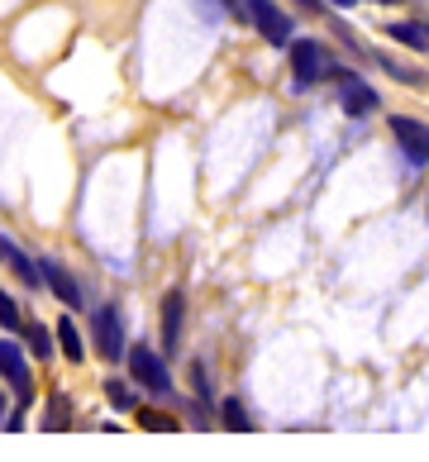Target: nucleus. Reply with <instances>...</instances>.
Wrapping results in <instances>:
<instances>
[{"label":"nucleus","instance_id":"f257e3e1","mask_svg":"<svg viewBox=\"0 0 429 462\" xmlns=\"http://www.w3.org/2000/svg\"><path fill=\"white\" fill-rule=\"evenodd\" d=\"M291 77H296V87L305 91V87H320V81L339 77V62H334V53L324 43L296 39V43H291Z\"/></svg>","mask_w":429,"mask_h":462},{"label":"nucleus","instance_id":"f03ea898","mask_svg":"<svg viewBox=\"0 0 429 462\" xmlns=\"http://www.w3.org/2000/svg\"><path fill=\"white\" fill-rule=\"evenodd\" d=\"M91 344L100 353V363H125V319H119L115 305H96L91 315Z\"/></svg>","mask_w":429,"mask_h":462},{"label":"nucleus","instance_id":"7ed1b4c3","mask_svg":"<svg viewBox=\"0 0 429 462\" xmlns=\"http://www.w3.org/2000/svg\"><path fill=\"white\" fill-rule=\"evenodd\" d=\"M129 372L144 391H153V396H172V372H167V357H158V348L134 344L129 348Z\"/></svg>","mask_w":429,"mask_h":462},{"label":"nucleus","instance_id":"20e7f679","mask_svg":"<svg viewBox=\"0 0 429 462\" xmlns=\"http://www.w3.org/2000/svg\"><path fill=\"white\" fill-rule=\"evenodd\" d=\"M391 139L401 143V152H406L410 167H424V162H429V125H424V119L391 115Z\"/></svg>","mask_w":429,"mask_h":462},{"label":"nucleus","instance_id":"39448f33","mask_svg":"<svg viewBox=\"0 0 429 462\" xmlns=\"http://www.w3.org/2000/svg\"><path fill=\"white\" fill-rule=\"evenodd\" d=\"M253 29L263 33V39L272 43V48H286V43H296L291 39V14L286 10H277V0H253Z\"/></svg>","mask_w":429,"mask_h":462},{"label":"nucleus","instance_id":"423d86ee","mask_svg":"<svg viewBox=\"0 0 429 462\" xmlns=\"http://www.w3.org/2000/svg\"><path fill=\"white\" fill-rule=\"evenodd\" d=\"M0 372H5V382L14 386V401L29 405L33 401V382H29V363H24V348L14 344L5 334V344H0Z\"/></svg>","mask_w":429,"mask_h":462},{"label":"nucleus","instance_id":"0eeeda50","mask_svg":"<svg viewBox=\"0 0 429 462\" xmlns=\"http://www.w3.org/2000/svg\"><path fill=\"white\" fill-rule=\"evenodd\" d=\"M339 106H343V115H353V119H363V115H372L382 100H377V91L368 87L363 77H353V72H339Z\"/></svg>","mask_w":429,"mask_h":462},{"label":"nucleus","instance_id":"6e6552de","mask_svg":"<svg viewBox=\"0 0 429 462\" xmlns=\"http://www.w3.org/2000/svg\"><path fill=\"white\" fill-rule=\"evenodd\" d=\"M39 267H43V282H48V291H53V296L67 305V310H81V305H86V291L77 286L72 272H67L58 258H43Z\"/></svg>","mask_w":429,"mask_h":462},{"label":"nucleus","instance_id":"1a4fd4ad","mask_svg":"<svg viewBox=\"0 0 429 462\" xmlns=\"http://www.w3.org/2000/svg\"><path fill=\"white\" fill-rule=\"evenodd\" d=\"M182 315H186V296H182V291H167V296H163V353H177V344H182Z\"/></svg>","mask_w":429,"mask_h":462},{"label":"nucleus","instance_id":"9d476101","mask_svg":"<svg viewBox=\"0 0 429 462\" xmlns=\"http://www.w3.org/2000/svg\"><path fill=\"white\" fill-rule=\"evenodd\" d=\"M0 258H5V267H14V277H20L24 286H43V267H33V263L24 258V248L14 244L10 234L0 238Z\"/></svg>","mask_w":429,"mask_h":462},{"label":"nucleus","instance_id":"9b49d317","mask_svg":"<svg viewBox=\"0 0 429 462\" xmlns=\"http://www.w3.org/2000/svg\"><path fill=\"white\" fill-rule=\"evenodd\" d=\"M387 33L406 48H415V53H429V24L424 20H391Z\"/></svg>","mask_w":429,"mask_h":462},{"label":"nucleus","instance_id":"f8f14e48","mask_svg":"<svg viewBox=\"0 0 429 462\" xmlns=\"http://www.w3.org/2000/svg\"><path fill=\"white\" fill-rule=\"evenodd\" d=\"M53 334H58V348H62L67 363H86V344H81V329H77V319H72V315H62Z\"/></svg>","mask_w":429,"mask_h":462},{"label":"nucleus","instance_id":"ddd939ff","mask_svg":"<svg viewBox=\"0 0 429 462\" xmlns=\"http://www.w3.org/2000/svg\"><path fill=\"white\" fill-rule=\"evenodd\" d=\"M67 424H72V405H67L62 391H53V396H48V405H43V430H48V434H62Z\"/></svg>","mask_w":429,"mask_h":462},{"label":"nucleus","instance_id":"4468645a","mask_svg":"<svg viewBox=\"0 0 429 462\" xmlns=\"http://www.w3.org/2000/svg\"><path fill=\"white\" fill-rule=\"evenodd\" d=\"M219 424H225L229 434H248L253 430V415H248V405L238 401V396H229L225 405H219Z\"/></svg>","mask_w":429,"mask_h":462},{"label":"nucleus","instance_id":"2eb2a0df","mask_svg":"<svg viewBox=\"0 0 429 462\" xmlns=\"http://www.w3.org/2000/svg\"><path fill=\"white\" fill-rule=\"evenodd\" d=\"M24 344H29V353L39 357V363H48L53 348H58V334H48V324H24Z\"/></svg>","mask_w":429,"mask_h":462},{"label":"nucleus","instance_id":"dca6fc26","mask_svg":"<svg viewBox=\"0 0 429 462\" xmlns=\"http://www.w3.org/2000/svg\"><path fill=\"white\" fill-rule=\"evenodd\" d=\"M106 401H110V410H125V415H129V410H139V396H134V386H129V382H119V376H110V382H106Z\"/></svg>","mask_w":429,"mask_h":462},{"label":"nucleus","instance_id":"f3484780","mask_svg":"<svg viewBox=\"0 0 429 462\" xmlns=\"http://www.w3.org/2000/svg\"><path fill=\"white\" fill-rule=\"evenodd\" d=\"M377 62H382V72L387 77H396V81H406V87H424V72H415V67H406V62H396V58H377Z\"/></svg>","mask_w":429,"mask_h":462},{"label":"nucleus","instance_id":"a211bd4d","mask_svg":"<svg viewBox=\"0 0 429 462\" xmlns=\"http://www.w3.org/2000/svg\"><path fill=\"white\" fill-rule=\"evenodd\" d=\"M0 324H5V334H20V329H24V319H20V300H14L10 291L0 296Z\"/></svg>","mask_w":429,"mask_h":462},{"label":"nucleus","instance_id":"6ab92c4d","mask_svg":"<svg viewBox=\"0 0 429 462\" xmlns=\"http://www.w3.org/2000/svg\"><path fill=\"white\" fill-rule=\"evenodd\" d=\"M139 424H144V430H153V434H172V430H177V420H172V415H158V410H144V415H139Z\"/></svg>","mask_w":429,"mask_h":462},{"label":"nucleus","instance_id":"aec40b11","mask_svg":"<svg viewBox=\"0 0 429 462\" xmlns=\"http://www.w3.org/2000/svg\"><path fill=\"white\" fill-rule=\"evenodd\" d=\"M225 10L234 14V20H248L253 24V0H225Z\"/></svg>","mask_w":429,"mask_h":462},{"label":"nucleus","instance_id":"412c9836","mask_svg":"<svg viewBox=\"0 0 429 462\" xmlns=\"http://www.w3.org/2000/svg\"><path fill=\"white\" fill-rule=\"evenodd\" d=\"M20 430H24V415L14 410V415H5V434H20Z\"/></svg>","mask_w":429,"mask_h":462},{"label":"nucleus","instance_id":"4be33fe9","mask_svg":"<svg viewBox=\"0 0 429 462\" xmlns=\"http://www.w3.org/2000/svg\"><path fill=\"white\" fill-rule=\"evenodd\" d=\"M330 5H339V10H349V5H358V0H330Z\"/></svg>","mask_w":429,"mask_h":462},{"label":"nucleus","instance_id":"5701e85b","mask_svg":"<svg viewBox=\"0 0 429 462\" xmlns=\"http://www.w3.org/2000/svg\"><path fill=\"white\" fill-rule=\"evenodd\" d=\"M377 5H401V0H377Z\"/></svg>","mask_w":429,"mask_h":462}]
</instances>
